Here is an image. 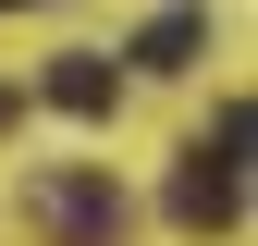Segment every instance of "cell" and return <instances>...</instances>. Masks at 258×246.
<instances>
[{"mask_svg": "<svg viewBox=\"0 0 258 246\" xmlns=\"http://www.w3.org/2000/svg\"><path fill=\"white\" fill-rule=\"evenodd\" d=\"M25 222L49 246H123V184L111 172H25Z\"/></svg>", "mask_w": 258, "mask_h": 246, "instance_id": "6da1fadb", "label": "cell"}, {"mask_svg": "<svg viewBox=\"0 0 258 246\" xmlns=\"http://www.w3.org/2000/svg\"><path fill=\"white\" fill-rule=\"evenodd\" d=\"M172 222H184V234H234V222H246V172L221 160V148H184V172H172Z\"/></svg>", "mask_w": 258, "mask_h": 246, "instance_id": "7a4b0ae2", "label": "cell"}, {"mask_svg": "<svg viewBox=\"0 0 258 246\" xmlns=\"http://www.w3.org/2000/svg\"><path fill=\"white\" fill-rule=\"evenodd\" d=\"M111 99H123V61H99V49H61V61H49V111L111 123Z\"/></svg>", "mask_w": 258, "mask_h": 246, "instance_id": "3957f363", "label": "cell"}, {"mask_svg": "<svg viewBox=\"0 0 258 246\" xmlns=\"http://www.w3.org/2000/svg\"><path fill=\"white\" fill-rule=\"evenodd\" d=\"M197 49H209V13H160L148 37H136V74H184Z\"/></svg>", "mask_w": 258, "mask_h": 246, "instance_id": "277c9868", "label": "cell"}, {"mask_svg": "<svg viewBox=\"0 0 258 246\" xmlns=\"http://www.w3.org/2000/svg\"><path fill=\"white\" fill-rule=\"evenodd\" d=\"M0 13H25V0H0Z\"/></svg>", "mask_w": 258, "mask_h": 246, "instance_id": "5b68a950", "label": "cell"}]
</instances>
